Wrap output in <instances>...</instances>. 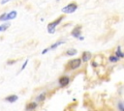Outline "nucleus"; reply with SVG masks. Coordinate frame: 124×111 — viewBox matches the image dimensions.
Instances as JSON below:
<instances>
[{"mask_svg": "<svg viewBox=\"0 0 124 111\" xmlns=\"http://www.w3.org/2000/svg\"><path fill=\"white\" fill-rule=\"evenodd\" d=\"M64 18H65V15L62 14V15L58 16L56 19H54L53 21L49 22V23L47 24V26H46V31H47V33H48V34H54L55 31H56L57 26L62 22V20H63Z\"/></svg>", "mask_w": 124, "mask_h": 111, "instance_id": "nucleus-1", "label": "nucleus"}, {"mask_svg": "<svg viewBox=\"0 0 124 111\" xmlns=\"http://www.w3.org/2000/svg\"><path fill=\"white\" fill-rule=\"evenodd\" d=\"M81 63H82V61H81L80 58H74V59L70 60V61L67 63V65H66V69H67V70H76V69H78V68H80Z\"/></svg>", "mask_w": 124, "mask_h": 111, "instance_id": "nucleus-2", "label": "nucleus"}, {"mask_svg": "<svg viewBox=\"0 0 124 111\" xmlns=\"http://www.w3.org/2000/svg\"><path fill=\"white\" fill-rule=\"evenodd\" d=\"M16 16H17V12L13 10V11H10L9 13H3L2 14H0V21L7 22L15 19Z\"/></svg>", "mask_w": 124, "mask_h": 111, "instance_id": "nucleus-3", "label": "nucleus"}, {"mask_svg": "<svg viewBox=\"0 0 124 111\" xmlns=\"http://www.w3.org/2000/svg\"><path fill=\"white\" fill-rule=\"evenodd\" d=\"M78 10V4L76 2H71L69 4H67L66 6H64L61 9V13L63 14H73Z\"/></svg>", "mask_w": 124, "mask_h": 111, "instance_id": "nucleus-4", "label": "nucleus"}, {"mask_svg": "<svg viewBox=\"0 0 124 111\" xmlns=\"http://www.w3.org/2000/svg\"><path fill=\"white\" fill-rule=\"evenodd\" d=\"M70 77L67 76V75H63V76H60L59 79H58V86L61 87V88H64L66 86H68L70 84Z\"/></svg>", "mask_w": 124, "mask_h": 111, "instance_id": "nucleus-5", "label": "nucleus"}, {"mask_svg": "<svg viewBox=\"0 0 124 111\" xmlns=\"http://www.w3.org/2000/svg\"><path fill=\"white\" fill-rule=\"evenodd\" d=\"M71 36H72L73 38L78 39V38L81 36V25H79V24L76 25V26L73 28V30L71 31Z\"/></svg>", "mask_w": 124, "mask_h": 111, "instance_id": "nucleus-6", "label": "nucleus"}, {"mask_svg": "<svg viewBox=\"0 0 124 111\" xmlns=\"http://www.w3.org/2000/svg\"><path fill=\"white\" fill-rule=\"evenodd\" d=\"M38 105L39 104L36 100L35 101H30L25 105V111H34L35 109H37Z\"/></svg>", "mask_w": 124, "mask_h": 111, "instance_id": "nucleus-7", "label": "nucleus"}, {"mask_svg": "<svg viewBox=\"0 0 124 111\" xmlns=\"http://www.w3.org/2000/svg\"><path fill=\"white\" fill-rule=\"evenodd\" d=\"M65 42H66V41H65V40H59V41H57V42H53L52 44H50V46H48V49H49V51L54 50V49H56L57 47H59L61 44H64Z\"/></svg>", "mask_w": 124, "mask_h": 111, "instance_id": "nucleus-8", "label": "nucleus"}, {"mask_svg": "<svg viewBox=\"0 0 124 111\" xmlns=\"http://www.w3.org/2000/svg\"><path fill=\"white\" fill-rule=\"evenodd\" d=\"M91 57H92V55H91V53H90L89 51H84V52H82L80 59H81L82 62L86 63V62H88V61L91 59Z\"/></svg>", "mask_w": 124, "mask_h": 111, "instance_id": "nucleus-9", "label": "nucleus"}, {"mask_svg": "<svg viewBox=\"0 0 124 111\" xmlns=\"http://www.w3.org/2000/svg\"><path fill=\"white\" fill-rule=\"evenodd\" d=\"M46 98V92H42V93H40V94L36 97V99H35V100L39 103V102H43V101H45Z\"/></svg>", "mask_w": 124, "mask_h": 111, "instance_id": "nucleus-10", "label": "nucleus"}, {"mask_svg": "<svg viewBox=\"0 0 124 111\" xmlns=\"http://www.w3.org/2000/svg\"><path fill=\"white\" fill-rule=\"evenodd\" d=\"M18 99V96L17 95H9L8 97H5V100L6 101H8V102H10V103H14V102H16V100Z\"/></svg>", "mask_w": 124, "mask_h": 111, "instance_id": "nucleus-11", "label": "nucleus"}, {"mask_svg": "<svg viewBox=\"0 0 124 111\" xmlns=\"http://www.w3.org/2000/svg\"><path fill=\"white\" fill-rule=\"evenodd\" d=\"M77 53H78V50H77L76 48H69V49L66 50L65 55H66V56H69V57H72V56L77 55Z\"/></svg>", "mask_w": 124, "mask_h": 111, "instance_id": "nucleus-12", "label": "nucleus"}, {"mask_svg": "<svg viewBox=\"0 0 124 111\" xmlns=\"http://www.w3.org/2000/svg\"><path fill=\"white\" fill-rule=\"evenodd\" d=\"M10 22L9 21H7V22H4V23H2L1 25H0V33L1 32H5L9 27H10Z\"/></svg>", "mask_w": 124, "mask_h": 111, "instance_id": "nucleus-13", "label": "nucleus"}, {"mask_svg": "<svg viewBox=\"0 0 124 111\" xmlns=\"http://www.w3.org/2000/svg\"><path fill=\"white\" fill-rule=\"evenodd\" d=\"M115 55H116L119 59L124 57V53L122 52V50H121V47H120V46H117V48H116V50H115Z\"/></svg>", "mask_w": 124, "mask_h": 111, "instance_id": "nucleus-14", "label": "nucleus"}, {"mask_svg": "<svg viewBox=\"0 0 124 111\" xmlns=\"http://www.w3.org/2000/svg\"><path fill=\"white\" fill-rule=\"evenodd\" d=\"M108 60H109V62H111V63H115V62H117V61L119 60V58H118L116 55H113V56H109Z\"/></svg>", "mask_w": 124, "mask_h": 111, "instance_id": "nucleus-15", "label": "nucleus"}, {"mask_svg": "<svg viewBox=\"0 0 124 111\" xmlns=\"http://www.w3.org/2000/svg\"><path fill=\"white\" fill-rule=\"evenodd\" d=\"M27 65H28V59H26L25 61H24V63L22 64V66L20 67V69H19V70H18V72H21L23 69H25V68L27 67Z\"/></svg>", "mask_w": 124, "mask_h": 111, "instance_id": "nucleus-16", "label": "nucleus"}, {"mask_svg": "<svg viewBox=\"0 0 124 111\" xmlns=\"http://www.w3.org/2000/svg\"><path fill=\"white\" fill-rule=\"evenodd\" d=\"M118 109L120 111H124V104H123V102H119L118 103Z\"/></svg>", "mask_w": 124, "mask_h": 111, "instance_id": "nucleus-17", "label": "nucleus"}, {"mask_svg": "<svg viewBox=\"0 0 124 111\" xmlns=\"http://www.w3.org/2000/svg\"><path fill=\"white\" fill-rule=\"evenodd\" d=\"M10 1H12V0H1L0 1V5H5V4L9 3Z\"/></svg>", "mask_w": 124, "mask_h": 111, "instance_id": "nucleus-18", "label": "nucleus"}, {"mask_svg": "<svg viewBox=\"0 0 124 111\" xmlns=\"http://www.w3.org/2000/svg\"><path fill=\"white\" fill-rule=\"evenodd\" d=\"M16 62H17L16 60H11V61H8L7 64H8V65H13V64H15V63H16Z\"/></svg>", "mask_w": 124, "mask_h": 111, "instance_id": "nucleus-19", "label": "nucleus"}, {"mask_svg": "<svg viewBox=\"0 0 124 111\" xmlns=\"http://www.w3.org/2000/svg\"><path fill=\"white\" fill-rule=\"evenodd\" d=\"M78 40H79V41H83V40H84V37H83V36L81 35V36H80V37H79V38H78Z\"/></svg>", "mask_w": 124, "mask_h": 111, "instance_id": "nucleus-20", "label": "nucleus"}, {"mask_svg": "<svg viewBox=\"0 0 124 111\" xmlns=\"http://www.w3.org/2000/svg\"><path fill=\"white\" fill-rule=\"evenodd\" d=\"M56 1H57V2H59V1H60V0H56Z\"/></svg>", "mask_w": 124, "mask_h": 111, "instance_id": "nucleus-21", "label": "nucleus"}, {"mask_svg": "<svg viewBox=\"0 0 124 111\" xmlns=\"http://www.w3.org/2000/svg\"><path fill=\"white\" fill-rule=\"evenodd\" d=\"M123 104H124V102H123Z\"/></svg>", "mask_w": 124, "mask_h": 111, "instance_id": "nucleus-22", "label": "nucleus"}]
</instances>
